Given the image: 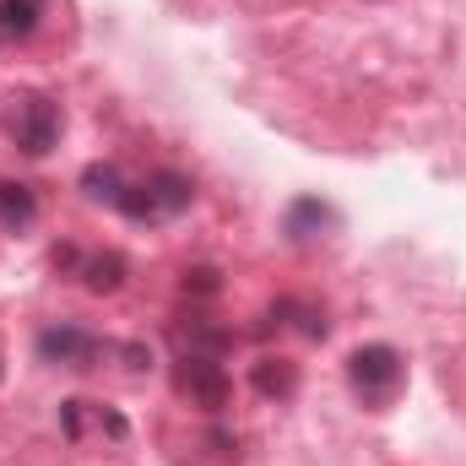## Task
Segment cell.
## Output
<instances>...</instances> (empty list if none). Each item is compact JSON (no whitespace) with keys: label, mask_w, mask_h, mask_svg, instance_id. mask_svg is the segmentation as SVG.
Segmentation results:
<instances>
[{"label":"cell","mask_w":466,"mask_h":466,"mask_svg":"<svg viewBox=\"0 0 466 466\" xmlns=\"http://www.w3.org/2000/svg\"><path fill=\"white\" fill-rule=\"evenodd\" d=\"M309 223H320V228H326V223H331V212H326L320 201H299V207L288 212V233H293V238H304Z\"/></svg>","instance_id":"8fae6325"},{"label":"cell","mask_w":466,"mask_h":466,"mask_svg":"<svg viewBox=\"0 0 466 466\" xmlns=\"http://www.w3.org/2000/svg\"><path fill=\"white\" fill-rule=\"evenodd\" d=\"M38 22V0H0V38H22Z\"/></svg>","instance_id":"30bf717a"},{"label":"cell","mask_w":466,"mask_h":466,"mask_svg":"<svg viewBox=\"0 0 466 466\" xmlns=\"http://www.w3.org/2000/svg\"><path fill=\"white\" fill-rule=\"evenodd\" d=\"M11 136H16L22 152L44 157V152L55 147V136H60V109H55L49 98H22L16 115H11Z\"/></svg>","instance_id":"3957f363"},{"label":"cell","mask_w":466,"mask_h":466,"mask_svg":"<svg viewBox=\"0 0 466 466\" xmlns=\"http://www.w3.org/2000/svg\"><path fill=\"white\" fill-rule=\"evenodd\" d=\"M190 207V179L185 174H152V179H141V185H130L125 190V201H119V212L125 218H136V223H157V218H179Z\"/></svg>","instance_id":"7a4b0ae2"},{"label":"cell","mask_w":466,"mask_h":466,"mask_svg":"<svg viewBox=\"0 0 466 466\" xmlns=\"http://www.w3.org/2000/svg\"><path fill=\"white\" fill-rule=\"evenodd\" d=\"M179 385L201 401V407H223L228 401V374H223V363L218 358H196V352H185V369H179Z\"/></svg>","instance_id":"277c9868"},{"label":"cell","mask_w":466,"mask_h":466,"mask_svg":"<svg viewBox=\"0 0 466 466\" xmlns=\"http://www.w3.org/2000/svg\"><path fill=\"white\" fill-rule=\"evenodd\" d=\"M348 380L352 390L369 401V407H385L396 390H401V380H407V363H401V352L385 348V342H369V348H358L348 358Z\"/></svg>","instance_id":"6da1fadb"},{"label":"cell","mask_w":466,"mask_h":466,"mask_svg":"<svg viewBox=\"0 0 466 466\" xmlns=\"http://www.w3.org/2000/svg\"><path fill=\"white\" fill-rule=\"evenodd\" d=\"M82 271H87V288H93V293H115L119 282H125V260H119L115 249H109V255H93Z\"/></svg>","instance_id":"9c48e42d"},{"label":"cell","mask_w":466,"mask_h":466,"mask_svg":"<svg viewBox=\"0 0 466 466\" xmlns=\"http://www.w3.org/2000/svg\"><path fill=\"white\" fill-rule=\"evenodd\" d=\"M82 185H87V196H93V201H109V207H119V201H125V190H130V185L119 179V168H109V163H93V168L82 174Z\"/></svg>","instance_id":"ba28073f"},{"label":"cell","mask_w":466,"mask_h":466,"mask_svg":"<svg viewBox=\"0 0 466 466\" xmlns=\"http://www.w3.org/2000/svg\"><path fill=\"white\" fill-rule=\"evenodd\" d=\"M255 390L260 396H293L299 390V374H293V363H282V358H266V363H255Z\"/></svg>","instance_id":"52a82bcc"},{"label":"cell","mask_w":466,"mask_h":466,"mask_svg":"<svg viewBox=\"0 0 466 466\" xmlns=\"http://www.w3.org/2000/svg\"><path fill=\"white\" fill-rule=\"evenodd\" d=\"M38 218V201H33V190L27 185H11V179H0V223H11V228H27Z\"/></svg>","instance_id":"8992f818"},{"label":"cell","mask_w":466,"mask_h":466,"mask_svg":"<svg viewBox=\"0 0 466 466\" xmlns=\"http://www.w3.org/2000/svg\"><path fill=\"white\" fill-rule=\"evenodd\" d=\"M98 352H104L98 337H87V331H76V326H60V331H44V337H38V358L66 363V369H93Z\"/></svg>","instance_id":"5b68a950"}]
</instances>
